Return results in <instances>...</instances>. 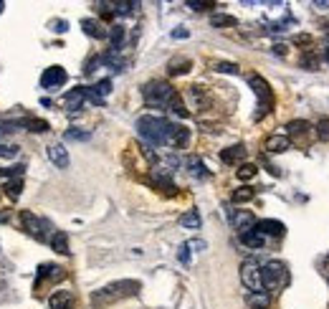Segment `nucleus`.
Returning <instances> with one entry per match:
<instances>
[{"label":"nucleus","mask_w":329,"mask_h":309,"mask_svg":"<svg viewBox=\"0 0 329 309\" xmlns=\"http://www.w3.org/2000/svg\"><path fill=\"white\" fill-rule=\"evenodd\" d=\"M170 127L172 122L162 119V117H139L137 119V132L149 142V145H167V137H170Z\"/></svg>","instance_id":"f257e3e1"},{"label":"nucleus","mask_w":329,"mask_h":309,"mask_svg":"<svg viewBox=\"0 0 329 309\" xmlns=\"http://www.w3.org/2000/svg\"><path fill=\"white\" fill-rule=\"evenodd\" d=\"M139 289H142V284H139V281H134V279L112 281L109 287H104V289L94 292L91 302H94L96 307H102V304H107V302H114V299H122V297H132V294H137Z\"/></svg>","instance_id":"f03ea898"},{"label":"nucleus","mask_w":329,"mask_h":309,"mask_svg":"<svg viewBox=\"0 0 329 309\" xmlns=\"http://www.w3.org/2000/svg\"><path fill=\"white\" fill-rule=\"evenodd\" d=\"M248 84H251L254 94L259 96V107H256V114H254V119H263V117L271 112V107H273V91H271L268 81H266L263 76H259V74L248 76Z\"/></svg>","instance_id":"7ed1b4c3"},{"label":"nucleus","mask_w":329,"mask_h":309,"mask_svg":"<svg viewBox=\"0 0 329 309\" xmlns=\"http://www.w3.org/2000/svg\"><path fill=\"white\" fill-rule=\"evenodd\" d=\"M142 94H144V101L149 104V107H167L170 104V99L178 94L167 81H149L144 89H142Z\"/></svg>","instance_id":"20e7f679"},{"label":"nucleus","mask_w":329,"mask_h":309,"mask_svg":"<svg viewBox=\"0 0 329 309\" xmlns=\"http://www.w3.org/2000/svg\"><path fill=\"white\" fill-rule=\"evenodd\" d=\"M286 281H289V274H286V266L281 261H268L261 266V284L266 289L276 292V289L286 287Z\"/></svg>","instance_id":"39448f33"},{"label":"nucleus","mask_w":329,"mask_h":309,"mask_svg":"<svg viewBox=\"0 0 329 309\" xmlns=\"http://www.w3.org/2000/svg\"><path fill=\"white\" fill-rule=\"evenodd\" d=\"M241 281L251 289V292H261V266L256 259H246L241 266Z\"/></svg>","instance_id":"423d86ee"},{"label":"nucleus","mask_w":329,"mask_h":309,"mask_svg":"<svg viewBox=\"0 0 329 309\" xmlns=\"http://www.w3.org/2000/svg\"><path fill=\"white\" fill-rule=\"evenodd\" d=\"M66 71L61 66H48L46 71H43V76H41V86L43 89H56V86H64L66 84Z\"/></svg>","instance_id":"0eeeda50"},{"label":"nucleus","mask_w":329,"mask_h":309,"mask_svg":"<svg viewBox=\"0 0 329 309\" xmlns=\"http://www.w3.org/2000/svg\"><path fill=\"white\" fill-rule=\"evenodd\" d=\"M20 221H23L26 231L31 233L36 241H46V233H43L46 223H43V221H38V218H36L33 213H28V211H23V213H20Z\"/></svg>","instance_id":"6e6552de"},{"label":"nucleus","mask_w":329,"mask_h":309,"mask_svg":"<svg viewBox=\"0 0 329 309\" xmlns=\"http://www.w3.org/2000/svg\"><path fill=\"white\" fill-rule=\"evenodd\" d=\"M231 223H233V228H236V231L246 233V231H254L256 218H254V213H248V211H238V213H233V216H231Z\"/></svg>","instance_id":"1a4fd4ad"},{"label":"nucleus","mask_w":329,"mask_h":309,"mask_svg":"<svg viewBox=\"0 0 329 309\" xmlns=\"http://www.w3.org/2000/svg\"><path fill=\"white\" fill-rule=\"evenodd\" d=\"M188 142H190V130L183 127V124H172V127H170L167 145H172V147H185Z\"/></svg>","instance_id":"9d476101"},{"label":"nucleus","mask_w":329,"mask_h":309,"mask_svg":"<svg viewBox=\"0 0 329 309\" xmlns=\"http://www.w3.org/2000/svg\"><path fill=\"white\" fill-rule=\"evenodd\" d=\"M254 231H259L261 236H284V223L281 221H273V218H263V221H256Z\"/></svg>","instance_id":"9b49d317"},{"label":"nucleus","mask_w":329,"mask_h":309,"mask_svg":"<svg viewBox=\"0 0 329 309\" xmlns=\"http://www.w3.org/2000/svg\"><path fill=\"white\" fill-rule=\"evenodd\" d=\"M46 154H48V160H51L56 167H61V170L68 167V150H66L61 142H54V145L46 150Z\"/></svg>","instance_id":"f8f14e48"},{"label":"nucleus","mask_w":329,"mask_h":309,"mask_svg":"<svg viewBox=\"0 0 329 309\" xmlns=\"http://www.w3.org/2000/svg\"><path fill=\"white\" fill-rule=\"evenodd\" d=\"M84 99H86V89L84 86H76V89H71L64 96V107L68 112H79L81 104H84Z\"/></svg>","instance_id":"ddd939ff"},{"label":"nucleus","mask_w":329,"mask_h":309,"mask_svg":"<svg viewBox=\"0 0 329 309\" xmlns=\"http://www.w3.org/2000/svg\"><path fill=\"white\" fill-rule=\"evenodd\" d=\"M289 147H291V140L286 135H271L266 140V150L271 154H281V152H286Z\"/></svg>","instance_id":"4468645a"},{"label":"nucleus","mask_w":329,"mask_h":309,"mask_svg":"<svg viewBox=\"0 0 329 309\" xmlns=\"http://www.w3.org/2000/svg\"><path fill=\"white\" fill-rule=\"evenodd\" d=\"M220 160H223L225 165H238L241 160H246V147H243V145H233V147H225V150L220 152Z\"/></svg>","instance_id":"2eb2a0df"},{"label":"nucleus","mask_w":329,"mask_h":309,"mask_svg":"<svg viewBox=\"0 0 329 309\" xmlns=\"http://www.w3.org/2000/svg\"><path fill=\"white\" fill-rule=\"evenodd\" d=\"M71 304H73L71 292H54L48 297V309H68Z\"/></svg>","instance_id":"dca6fc26"},{"label":"nucleus","mask_w":329,"mask_h":309,"mask_svg":"<svg viewBox=\"0 0 329 309\" xmlns=\"http://www.w3.org/2000/svg\"><path fill=\"white\" fill-rule=\"evenodd\" d=\"M81 28H84V33L91 36V38H107L104 25H102L99 20H94V18H84V20H81Z\"/></svg>","instance_id":"f3484780"},{"label":"nucleus","mask_w":329,"mask_h":309,"mask_svg":"<svg viewBox=\"0 0 329 309\" xmlns=\"http://www.w3.org/2000/svg\"><path fill=\"white\" fill-rule=\"evenodd\" d=\"M190 59H185V56H180V59H172L170 64H167V74L170 76H180V74H188L190 71Z\"/></svg>","instance_id":"a211bd4d"},{"label":"nucleus","mask_w":329,"mask_h":309,"mask_svg":"<svg viewBox=\"0 0 329 309\" xmlns=\"http://www.w3.org/2000/svg\"><path fill=\"white\" fill-rule=\"evenodd\" d=\"M246 302H248L254 309H268L271 297H268V292H251V294L246 297Z\"/></svg>","instance_id":"6ab92c4d"},{"label":"nucleus","mask_w":329,"mask_h":309,"mask_svg":"<svg viewBox=\"0 0 329 309\" xmlns=\"http://www.w3.org/2000/svg\"><path fill=\"white\" fill-rule=\"evenodd\" d=\"M185 165H188V170H190V175L193 177H208V170H205V165H203V160L200 157H195V154H190L188 160H185Z\"/></svg>","instance_id":"aec40b11"},{"label":"nucleus","mask_w":329,"mask_h":309,"mask_svg":"<svg viewBox=\"0 0 329 309\" xmlns=\"http://www.w3.org/2000/svg\"><path fill=\"white\" fill-rule=\"evenodd\" d=\"M64 269L61 266H54V264H43L41 269H38V279H54V281H59V279H64Z\"/></svg>","instance_id":"412c9836"},{"label":"nucleus","mask_w":329,"mask_h":309,"mask_svg":"<svg viewBox=\"0 0 329 309\" xmlns=\"http://www.w3.org/2000/svg\"><path fill=\"white\" fill-rule=\"evenodd\" d=\"M51 246H54L56 253L66 256V253H68V236H66L64 231H54V236H51Z\"/></svg>","instance_id":"4be33fe9"},{"label":"nucleus","mask_w":329,"mask_h":309,"mask_svg":"<svg viewBox=\"0 0 329 309\" xmlns=\"http://www.w3.org/2000/svg\"><path fill=\"white\" fill-rule=\"evenodd\" d=\"M238 20L233 18V15H225V13H215V15H210V25L213 28H231V25H236Z\"/></svg>","instance_id":"5701e85b"},{"label":"nucleus","mask_w":329,"mask_h":309,"mask_svg":"<svg viewBox=\"0 0 329 309\" xmlns=\"http://www.w3.org/2000/svg\"><path fill=\"white\" fill-rule=\"evenodd\" d=\"M18 124H23V127H28L31 132H48V130H51L46 119H36V117H31V119H20Z\"/></svg>","instance_id":"b1692460"},{"label":"nucleus","mask_w":329,"mask_h":309,"mask_svg":"<svg viewBox=\"0 0 329 309\" xmlns=\"http://www.w3.org/2000/svg\"><path fill=\"white\" fill-rule=\"evenodd\" d=\"M241 241H243L248 248H261V246H263V236L259 231H246V233H241Z\"/></svg>","instance_id":"393cba45"},{"label":"nucleus","mask_w":329,"mask_h":309,"mask_svg":"<svg viewBox=\"0 0 329 309\" xmlns=\"http://www.w3.org/2000/svg\"><path fill=\"white\" fill-rule=\"evenodd\" d=\"M20 190H23V180L20 177L5 183V195H10V200H18L20 198Z\"/></svg>","instance_id":"a878e982"},{"label":"nucleus","mask_w":329,"mask_h":309,"mask_svg":"<svg viewBox=\"0 0 329 309\" xmlns=\"http://www.w3.org/2000/svg\"><path fill=\"white\" fill-rule=\"evenodd\" d=\"M256 172H259V167L254 165V162H243L241 167H238V180H254L256 177Z\"/></svg>","instance_id":"bb28decb"},{"label":"nucleus","mask_w":329,"mask_h":309,"mask_svg":"<svg viewBox=\"0 0 329 309\" xmlns=\"http://www.w3.org/2000/svg\"><path fill=\"white\" fill-rule=\"evenodd\" d=\"M180 226H185V228H200V216H197V211L183 213V216H180Z\"/></svg>","instance_id":"cd10ccee"},{"label":"nucleus","mask_w":329,"mask_h":309,"mask_svg":"<svg viewBox=\"0 0 329 309\" xmlns=\"http://www.w3.org/2000/svg\"><path fill=\"white\" fill-rule=\"evenodd\" d=\"M167 109H170L172 114H178V117H188V109H185V104H183V99H180V94H175V96L170 99V104H167Z\"/></svg>","instance_id":"c85d7f7f"},{"label":"nucleus","mask_w":329,"mask_h":309,"mask_svg":"<svg viewBox=\"0 0 329 309\" xmlns=\"http://www.w3.org/2000/svg\"><path fill=\"white\" fill-rule=\"evenodd\" d=\"M254 188H248V185H243V188H238L236 193H233V203H248V200H254Z\"/></svg>","instance_id":"c756f323"},{"label":"nucleus","mask_w":329,"mask_h":309,"mask_svg":"<svg viewBox=\"0 0 329 309\" xmlns=\"http://www.w3.org/2000/svg\"><path fill=\"white\" fill-rule=\"evenodd\" d=\"M299 64H301V69H307V71H317L319 69V59L309 51V54H304L301 59H299Z\"/></svg>","instance_id":"7c9ffc66"},{"label":"nucleus","mask_w":329,"mask_h":309,"mask_svg":"<svg viewBox=\"0 0 329 309\" xmlns=\"http://www.w3.org/2000/svg\"><path fill=\"white\" fill-rule=\"evenodd\" d=\"M291 135H307L312 127H309V122H304V119H294V122H289V127H286Z\"/></svg>","instance_id":"2f4dec72"},{"label":"nucleus","mask_w":329,"mask_h":309,"mask_svg":"<svg viewBox=\"0 0 329 309\" xmlns=\"http://www.w3.org/2000/svg\"><path fill=\"white\" fill-rule=\"evenodd\" d=\"M109 38H112V48H114V51H117V48H122L124 28H122V25H114V28H112V33H109Z\"/></svg>","instance_id":"473e14b6"},{"label":"nucleus","mask_w":329,"mask_h":309,"mask_svg":"<svg viewBox=\"0 0 329 309\" xmlns=\"http://www.w3.org/2000/svg\"><path fill=\"white\" fill-rule=\"evenodd\" d=\"M213 69L218 74H238V64H231V61H218Z\"/></svg>","instance_id":"72a5a7b5"},{"label":"nucleus","mask_w":329,"mask_h":309,"mask_svg":"<svg viewBox=\"0 0 329 309\" xmlns=\"http://www.w3.org/2000/svg\"><path fill=\"white\" fill-rule=\"evenodd\" d=\"M91 137V132H86V130H66V140H89Z\"/></svg>","instance_id":"f704fd0d"},{"label":"nucleus","mask_w":329,"mask_h":309,"mask_svg":"<svg viewBox=\"0 0 329 309\" xmlns=\"http://www.w3.org/2000/svg\"><path fill=\"white\" fill-rule=\"evenodd\" d=\"M134 8H137V3H127V0H119V3H114V10H117V13H122V15L132 13Z\"/></svg>","instance_id":"c9c22d12"},{"label":"nucleus","mask_w":329,"mask_h":309,"mask_svg":"<svg viewBox=\"0 0 329 309\" xmlns=\"http://www.w3.org/2000/svg\"><path fill=\"white\" fill-rule=\"evenodd\" d=\"M23 170H26L23 165H15V167H8V170H0V175L10 180V177H20V175H23Z\"/></svg>","instance_id":"e433bc0d"},{"label":"nucleus","mask_w":329,"mask_h":309,"mask_svg":"<svg viewBox=\"0 0 329 309\" xmlns=\"http://www.w3.org/2000/svg\"><path fill=\"white\" fill-rule=\"evenodd\" d=\"M215 3H208V0H188V8H193V10H208Z\"/></svg>","instance_id":"4c0bfd02"},{"label":"nucleus","mask_w":329,"mask_h":309,"mask_svg":"<svg viewBox=\"0 0 329 309\" xmlns=\"http://www.w3.org/2000/svg\"><path fill=\"white\" fill-rule=\"evenodd\" d=\"M15 154H18V147H15V145H0V157H8V160H10V157H15Z\"/></svg>","instance_id":"58836bf2"},{"label":"nucleus","mask_w":329,"mask_h":309,"mask_svg":"<svg viewBox=\"0 0 329 309\" xmlns=\"http://www.w3.org/2000/svg\"><path fill=\"white\" fill-rule=\"evenodd\" d=\"M188 251H190V248H188V243H183V246H180V253H178L183 264H188V261H190V253H188Z\"/></svg>","instance_id":"ea45409f"},{"label":"nucleus","mask_w":329,"mask_h":309,"mask_svg":"<svg viewBox=\"0 0 329 309\" xmlns=\"http://www.w3.org/2000/svg\"><path fill=\"white\" fill-rule=\"evenodd\" d=\"M51 25H54V31H56V33H64V31H68V23H66V20H54Z\"/></svg>","instance_id":"a19ab883"},{"label":"nucleus","mask_w":329,"mask_h":309,"mask_svg":"<svg viewBox=\"0 0 329 309\" xmlns=\"http://www.w3.org/2000/svg\"><path fill=\"white\" fill-rule=\"evenodd\" d=\"M319 130H322L319 135H322L324 140H329V119H322V124H319Z\"/></svg>","instance_id":"79ce46f5"},{"label":"nucleus","mask_w":329,"mask_h":309,"mask_svg":"<svg viewBox=\"0 0 329 309\" xmlns=\"http://www.w3.org/2000/svg\"><path fill=\"white\" fill-rule=\"evenodd\" d=\"M188 36H190V33H188L185 28H175V31H172V38H188Z\"/></svg>","instance_id":"37998d69"},{"label":"nucleus","mask_w":329,"mask_h":309,"mask_svg":"<svg viewBox=\"0 0 329 309\" xmlns=\"http://www.w3.org/2000/svg\"><path fill=\"white\" fill-rule=\"evenodd\" d=\"M188 248H197V251H203V248H205V241H190V243H188Z\"/></svg>","instance_id":"c03bdc74"},{"label":"nucleus","mask_w":329,"mask_h":309,"mask_svg":"<svg viewBox=\"0 0 329 309\" xmlns=\"http://www.w3.org/2000/svg\"><path fill=\"white\" fill-rule=\"evenodd\" d=\"M314 8H319V10H327V8H329V0H322V3H319V0H314Z\"/></svg>","instance_id":"a18cd8bd"},{"label":"nucleus","mask_w":329,"mask_h":309,"mask_svg":"<svg viewBox=\"0 0 329 309\" xmlns=\"http://www.w3.org/2000/svg\"><path fill=\"white\" fill-rule=\"evenodd\" d=\"M273 54H279V56H284V54H286V46H281V43H276V46H273Z\"/></svg>","instance_id":"49530a36"},{"label":"nucleus","mask_w":329,"mask_h":309,"mask_svg":"<svg viewBox=\"0 0 329 309\" xmlns=\"http://www.w3.org/2000/svg\"><path fill=\"white\" fill-rule=\"evenodd\" d=\"M324 59H327V64H329V46L324 48Z\"/></svg>","instance_id":"de8ad7c7"},{"label":"nucleus","mask_w":329,"mask_h":309,"mask_svg":"<svg viewBox=\"0 0 329 309\" xmlns=\"http://www.w3.org/2000/svg\"><path fill=\"white\" fill-rule=\"evenodd\" d=\"M3 8H5V3H3V0H0V13H3Z\"/></svg>","instance_id":"09e8293b"}]
</instances>
